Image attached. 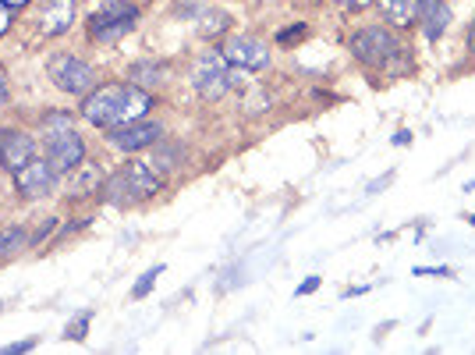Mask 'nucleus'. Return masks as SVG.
<instances>
[{"label":"nucleus","mask_w":475,"mask_h":355,"mask_svg":"<svg viewBox=\"0 0 475 355\" xmlns=\"http://www.w3.org/2000/svg\"><path fill=\"white\" fill-rule=\"evenodd\" d=\"M139 22V7L124 4V0H107L103 7H96L89 14V40L96 43H114L121 36H128Z\"/></svg>","instance_id":"5"},{"label":"nucleus","mask_w":475,"mask_h":355,"mask_svg":"<svg viewBox=\"0 0 475 355\" xmlns=\"http://www.w3.org/2000/svg\"><path fill=\"white\" fill-rule=\"evenodd\" d=\"M160 135H164V128L157 124V121H128V124H118V128H107V139L124 150V153H135V150H146V146H153V142H160Z\"/></svg>","instance_id":"9"},{"label":"nucleus","mask_w":475,"mask_h":355,"mask_svg":"<svg viewBox=\"0 0 475 355\" xmlns=\"http://www.w3.org/2000/svg\"><path fill=\"white\" fill-rule=\"evenodd\" d=\"M25 245V232H11V235H0V252H14Z\"/></svg>","instance_id":"19"},{"label":"nucleus","mask_w":475,"mask_h":355,"mask_svg":"<svg viewBox=\"0 0 475 355\" xmlns=\"http://www.w3.org/2000/svg\"><path fill=\"white\" fill-rule=\"evenodd\" d=\"M220 54L228 58L231 68H241V71H263V68L270 64L266 43H259L255 36H231V40L220 47Z\"/></svg>","instance_id":"8"},{"label":"nucleus","mask_w":475,"mask_h":355,"mask_svg":"<svg viewBox=\"0 0 475 355\" xmlns=\"http://www.w3.org/2000/svg\"><path fill=\"white\" fill-rule=\"evenodd\" d=\"M36 349V341H14V345H4V355H18V352H29Z\"/></svg>","instance_id":"23"},{"label":"nucleus","mask_w":475,"mask_h":355,"mask_svg":"<svg viewBox=\"0 0 475 355\" xmlns=\"http://www.w3.org/2000/svg\"><path fill=\"white\" fill-rule=\"evenodd\" d=\"M0 309H4V302H0Z\"/></svg>","instance_id":"31"},{"label":"nucleus","mask_w":475,"mask_h":355,"mask_svg":"<svg viewBox=\"0 0 475 355\" xmlns=\"http://www.w3.org/2000/svg\"><path fill=\"white\" fill-rule=\"evenodd\" d=\"M398 50H401V43L387 29H380V25H369V29H362V32L352 36V54L362 64H369V68L390 64V60L398 58Z\"/></svg>","instance_id":"7"},{"label":"nucleus","mask_w":475,"mask_h":355,"mask_svg":"<svg viewBox=\"0 0 475 355\" xmlns=\"http://www.w3.org/2000/svg\"><path fill=\"white\" fill-rule=\"evenodd\" d=\"M47 71H50L54 86H58L60 93H67V96H85V93H93V86H96L93 64H85L82 58H71V54L54 58Z\"/></svg>","instance_id":"6"},{"label":"nucleus","mask_w":475,"mask_h":355,"mask_svg":"<svg viewBox=\"0 0 475 355\" xmlns=\"http://www.w3.org/2000/svg\"><path fill=\"white\" fill-rule=\"evenodd\" d=\"M316 288H319V278H309V281H301L298 296H309V292H316Z\"/></svg>","instance_id":"24"},{"label":"nucleus","mask_w":475,"mask_h":355,"mask_svg":"<svg viewBox=\"0 0 475 355\" xmlns=\"http://www.w3.org/2000/svg\"><path fill=\"white\" fill-rule=\"evenodd\" d=\"M416 18L422 22V32L429 40H440L451 25V7L444 0H416Z\"/></svg>","instance_id":"13"},{"label":"nucleus","mask_w":475,"mask_h":355,"mask_svg":"<svg viewBox=\"0 0 475 355\" xmlns=\"http://www.w3.org/2000/svg\"><path fill=\"white\" fill-rule=\"evenodd\" d=\"M153 107L149 93L142 86H100L96 93H89L82 100V118L96 128H118V124H128V121H139L146 111Z\"/></svg>","instance_id":"1"},{"label":"nucleus","mask_w":475,"mask_h":355,"mask_svg":"<svg viewBox=\"0 0 475 355\" xmlns=\"http://www.w3.org/2000/svg\"><path fill=\"white\" fill-rule=\"evenodd\" d=\"M11 11H14V7H11L7 0H0V36H4V32H7V25H11Z\"/></svg>","instance_id":"22"},{"label":"nucleus","mask_w":475,"mask_h":355,"mask_svg":"<svg viewBox=\"0 0 475 355\" xmlns=\"http://www.w3.org/2000/svg\"><path fill=\"white\" fill-rule=\"evenodd\" d=\"M301 32H305V25H295V29H284V32H281V43H288V40H298Z\"/></svg>","instance_id":"25"},{"label":"nucleus","mask_w":475,"mask_h":355,"mask_svg":"<svg viewBox=\"0 0 475 355\" xmlns=\"http://www.w3.org/2000/svg\"><path fill=\"white\" fill-rule=\"evenodd\" d=\"M157 192H160V175H157L149 164H142V160L121 168L118 175L103 185V199L114 203V206L142 203V199H149V196H157Z\"/></svg>","instance_id":"3"},{"label":"nucleus","mask_w":475,"mask_h":355,"mask_svg":"<svg viewBox=\"0 0 475 355\" xmlns=\"http://www.w3.org/2000/svg\"><path fill=\"white\" fill-rule=\"evenodd\" d=\"M369 0H345V7H352V11H358V7H365Z\"/></svg>","instance_id":"28"},{"label":"nucleus","mask_w":475,"mask_h":355,"mask_svg":"<svg viewBox=\"0 0 475 355\" xmlns=\"http://www.w3.org/2000/svg\"><path fill=\"white\" fill-rule=\"evenodd\" d=\"M405 142H412V135H408V132H398V135H394V146H405Z\"/></svg>","instance_id":"27"},{"label":"nucleus","mask_w":475,"mask_h":355,"mask_svg":"<svg viewBox=\"0 0 475 355\" xmlns=\"http://www.w3.org/2000/svg\"><path fill=\"white\" fill-rule=\"evenodd\" d=\"M238 82H241V68H231L220 50H206L192 64V86L202 100H220Z\"/></svg>","instance_id":"4"},{"label":"nucleus","mask_w":475,"mask_h":355,"mask_svg":"<svg viewBox=\"0 0 475 355\" xmlns=\"http://www.w3.org/2000/svg\"><path fill=\"white\" fill-rule=\"evenodd\" d=\"M36 157V142H32V135H25V132H18V128H4L0 132V168L4 171H22L29 160Z\"/></svg>","instance_id":"10"},{"label":"nucleus","mask_w":475,"mask_h":355,"mask_svg":"<svg viewBox=\"0 0 475 355\" xmlns=\"http://www.w3.org/2000/svg\"><path fill=\"white\" fill-rule=\"evenodd\" d=\"M103 192V175L96 164H78L67 171V196L71 199H85V196H96Z\"/></svg>","instance_id":"14"},{"label":"nucleus","mask_w":475,"mask_h":355,"mask_svg":"<svg viewBox=\"0 0 475 355\" xmlns=\"http://www.w3.org/2000/svg\"><path fill=\"white\" fill-rule=\"evenodd\" d=\"M472 50H475V25H472Z\"/></svg>","instance_id":"30"},{"label":"nucleus","mask_w":475,"mask_h":355,"mask_svg":"<svg viewBox=\"0 0 475 355\" xmlns=\"http://www.w3.org/2000/svg\"><path fill=\"white\" fill-rule=\"evenodd\" d=\"M85 327H89V313H82V316L67 327V338H71V341H82V338H85Z\"/></svg>","instance_id":"20"},{"label":"nucleus","mask_w":475,"mask_h":355,"mask_svg":"<svg viewBox=\"0 0 475 355\" xmlns=\"http://www.w3.org/2000/svg\"><path fill=\"white\" fill-rule=\"evenodd\" d=\"M43 146H47V160L58 175H67L71 168L82 164L85 157V146H82V135L71 128V118L67 114H47L43 118Z\"/></svg>","instance_id":"2"},{"label":"nucleus","mask_w":475,"mask_h":355,"mask_svg":"<svg viewBox=\"0 0 475 355\" xmlns=\"http://www.w3.org/2000/svg\"><path fill=\"white\" fill-rule=\"evenodd\" d=\"M245 107H248V111L255 114V111H263V107H270V96H266V93H252V96L245 100Z\"/></svg>","instance_id":"21"},{"label":"nucleus","mask_w":475,"mask_h":355,"mask_svg":"<svg viewBox=\"0 0 475 355\" xmlns=\"http://www.w3.org/2000/svg\"><path fill=\"white\" fill-rule=\"evenodd\" d=\"M160 274H164V267H153V270H149V274H142V278H139V285H135V292H131V296H135V298H146V296H149V288H153V281H157V278H160Z\"/></svg>","instance_id":"18"},{"label":"nucleus","mask_w":475,"mask_h":355,"mask_svg":"<svg viewBox=\"0 0 475 355\" xmlns=\"http://www.w3.org/2000/svg\"><path fill=\"white\" fill-rule=\"evenodd\" d=\"M472 224H475V217H472Z\"/></svg>","instance_id":"32"},{"label":"nucleus","mask_w":475,"mask_h":355,"mask_svg":"<svg viewBox=\"0 0 475 355\" xmlns=\"http://www.w3.org/2000/svg\"><path fill=\"white\" fill-rule=\"evenodd\" d=\"M54 181H58V171L50 168V160H40V157H32L22 171H14V185H18V192H22L25 199L47 196V192L54 188Z\"/></svg>","instance_id":"11"},{"label":"nucleus","mask_w":475,"mask_h":355,"mask_svg":"<svg viewBox=\"0 0 475 355\" xmlns=\"http://www.w3.org/2000/svg\"><path fill=\"white\" fill-rule=\"evenodd\" d=\"M228 29H231V18H228L224 11H206L202 22H199V32H202V36H220V32H228Z\"/></svg>","instance_id":"17"},{"label":"nucleus","mask_w":475,"mask_h":355,"mask_svg":"<svg viewBox=\"0 0 475 355\" xmlns=\"http://www.w3.org/2000/svg\"><path fill=\"white\" fill-rule=\"evenodd\" d=\"M4 100H7V71L0 68V104H4Z\"/></svg>","instance_id":"26"},{"label":"nucleus","mask_w":475,"mask_h":355,"mask_svg":"<svg viewBox=\"0 0 475 355\" xmlns=\"http://www.w3.org/2000/svg\"><path fill=\"white\" fill-rule=\"evenodd\" d=\"M7 4H11V7H25L29 0H7Z\"/></svg>","instance_id":"29"},{"label":"nucleus","mask_w":475,"mask_h":355,"mask_svg":"<svg viewBox=\"0 0 475 355\" xmlns=\"http://www.w3.org/2000/svg\"><path fill=\"white\" fill-rule=\"evenodd\" d=\"M376 4H380V14L398 29H408L416 22V0H376Z\"/></svg>","instance_id":"15"},{"label":"nucleus","mask_w":475,"mask_h":355,"mask_svg":"<svg viewBox=\"0 0 475 355\" xmlns=\"http://www.w3.org/2000/svg\"><path fill=\"white\" fill-rule=\"evenodd\" d=\"M164 75H167V68L164 64H149V60H142V64H131V71H128V78H131V86H160L164 82Z\"/></svg>","instance_id":"16"},{"label":"nucleus","mask_w":475,"mask_h":355,"mask_svg":"<svg viewBox=\"0 0 475 355\" xmlns=\"http://www.w3.org/2000/svg\"><path fill=\"white\" fill-rule=\"evenodd\" d=\"M71 22H75V0H47L36 18L40 36H60L71 29Z\"/></svg>","instance_id":"12"}]
</instances>
